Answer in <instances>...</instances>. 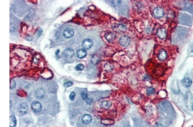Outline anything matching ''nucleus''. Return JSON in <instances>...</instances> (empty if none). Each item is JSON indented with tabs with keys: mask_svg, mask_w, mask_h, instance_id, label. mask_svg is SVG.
<instances>
[{
	"mask_svg": "<svg viewBox=\"0 0 193 127\" xmlns=\"http://www.w3.org/2000/svg\"><path fill=\"white\" fill-rule=\"evenodd\" d=\"M153 14L154 16L156 18H161L164 15V12L162 8L158 7L153 10Z\"/></svg>",
	"mask_w": 193,
	"mask_h": 127,
	"instance_id": "f257e3e1",
	"label": "nucleus"
},
{
	"mask_svg": "<svg viewBox=\"0 0 193 127\" xmlns=\"http://www.w3.org/2000/svg\"><path fill=\"white\" fill-rule=\"evenodd\" d=\"M119 42L120 45L123 47H127L130 45V37L127 36H122L119 39Z\"/></svg>",
	"mask_w": 193,
	"mask_h": 127,
	"instance_id": "f03ea898",
	"label": "nucleus"
},
{
	"mask_svg": "<svg viewBox=\"0 0 193 127\" xmlns=\"http://www.w3.org/2000/svg\"><path fill=\"white\" fill-rule=\"evenodd\" d=\"M113 28L114 31L119 33H125L127 30L126 27L124 26L123 25L120 24H115L113 25Z\"/></svg>",
	"mask_w": 193,
	"mask_h": 127,
	"instance_id": "7ed1b4c3",
	"label": "nucleus"
},
{
	"mask_svg": "<svg viewBox=\"0 0 193 127\" xmlns=\"http://www.w3.org/2000/svg\"><path fill=\"white\" fill-rule=\"evenodd\" d=\"M93 42L91 39H86L83 41L82 47L83 48L86 50L90 49L93 45Z\"/></svg>",
	"mask_w": 193,
	"mask_h": 127,
	"instance_id": "20e7f679",
	"label": "nucleus"
},
{
	"mask_svg": "<svg viewBox=\"0 0 193 127\" xmlns=\"http://www.w3.org/2000/svg\"><path fill=\"white\" fill-rule=\"evenodd\" d=\"M74 34V31L73 29L71 28H67L64 30L63 32V36L65 38L67 39L71 38Z\"/></svg>",
	"mask_w": 193,
	"mask_h": 127,
	"instance_id": "39448f33",
	"label": "nucleus"
},
{
	"mask_svg": "<svg viewBox=\"0 0 193 127\" xmlns=\"http://www.w3.org/2000/svg\"><path fill=\"white\" fill-rule=\"evenodd\" d=\"M32 109L35 112H39L41 110V104L38 101H34L32 104Z\"/></svg>",
	"mask_w": 193,
	"mask_h": 127,
	"instance_id": "423d86ee",
	"label": "nucleus"
},
{
	"mask_svg": "<svg viewBox=\"0 0 193 127\" xmlns=\"http://www.w3.org/2000/svg\"><path fill=\"white\" fill-rule=\"evenodd\" d=\"M18 111L19 112L22 114H25L28 111V106L26 103H22L20 104L18 107Z\"/></svg>",
	"mask_w": 193,
	"mask_h": 127,
	"instance_id": "0eeeda50",
	"label": "nucleus"
},
{
	"mask_svg": "<svg viewBox=\"0 0 193 127\" xmlns=\"http://www.w3.org/2000/svg\"><path fill=\"white\" fill-rule=\"evenodd\" d=\"M112 106V103L109 101H102L100 103V107L104 110H108L110 109Z\"/></svg>",
	"mask_w": 193,
	"mask_h": 127,
	"instance_id": "6e6552de",
	"label": "nucleus"
},
{
	"mask_svg": "<svg viewBox=\"0 0 193 127\" xmlns=\"http://www.w3.org/2000/svg\"><path fill=\"white\" fill-rule=\"evenodd\" d=\"M167 56V54L166 51L163 49L160 50L158 55V59L161 61H163L166 59Z\"/></svg>",
	"mask_w": 193,
	"mask_h": 127,
	"instance_id": "1a4fd4ad",
	"label": "nucleus"
},
{
	"mask_svg": "<svg viewBox=\"0 0 193 127\" xmlns=\"http://www.w3.org/2000/svg\"><path fill=\"white\" fill-rule=\"evenodd\" d=\"M92 121V116L89 114H85L82 118V122L85 125L90 124Z\"/></svg>",
	"mask_w": 193,
	"mask_h": 127,
	"instance_id": "9d476101",
	"label": "nucleus"
},
{
	"mask_svg": "<svg viewBox=\"0 0 193 127\" xmlns=\"http://www.w3.org/2000/svg\"><path fill=\"white\" fill-rule=\"evenodd\" d=\"M64 55L66 57L71 58L74 56V52L73 49L70 48H68L64 51Z\"/></svg>",
	"mask_w": 193,
	"mask_h": 127,
	"instance_id": "9b49d317",
	"label": "nucleus"
},
{
	"mask_svg": "<svg viewBox=\"0 0 193 127\" xmlns=\"http://www.w3.org/2000/svg\"><path fill=\"white\" fill-rule=\"evenodd\" d=\"M87 55V52L86 50L84 48L79 50L77 53V56L80 59H82L85 57Z\"/></svg>",
	"mask_w": 193,
	"mask_h": 127,
	"instance_id": "f8f14e48",
	"label": "nucleus"
},
{
	"mask_svg": "<svg viewBox=\"0 0 193 127\" xmlns=\"http://www.w3.org/2000/svg\"><path fill=\"white\" fill-rule=\"evenodd\" d=\"M157 34L159 38L163 39L166 37V30L164 28H161L159 29L157 31Z\"/></svg>",
	"mask_w": 193,
	"mask_h": 127,
	"instance_id": "ddd939ff",
	"label": "nucleus"
},
{
	"mask_svg": "<svg viewBox=\"0 0 193 127\" xmlns=\"http://www.w3.org/2000/svg\"><path fill=\"white\" fill-rule=\"evenodd\" d=\"M182 84L185 87H188L191 86L192 84V81L190 78H185L182 81Z\"/></svg>",
	"mask_w": 193,
	"mask_h": 127,
	"instance_id": "4468645a",
	"label": "nucleus"
},
{
	"mask_svg": "<svg viewBox=\"0 0 193 127\" xmlns=\"http://www.w3.org/2000/svg\"><path fill=\"white\" fill-rule=\"evenodd\" d=\"M45 91L43 89L39 88L35 91V95L37 98L43 97L45 95Z\"/></svg>",
	"mask_w": 193,
	"mask_h": 127,
	"instance_id": "2eb2a0df",
	"label": "nucleus"
},
{
	"mask_svg": "<svg viewBox=\"0 0 193 127\" xmlns=\"http://www.w3.org/2000/svg\"><path fill=\"white\" fill-rule=\"evenodd\" d=\"M105 38L109 42L113 41L115 38V35L112 32H109L105 35Z\"/></svg>",
	"mask_w": 193,
	"mask_h": 127,
	"instance_id": "dca6fc26",
	"label": "nucleus"
},
{
	"mask_svg": "<svg viewBox=\"0 0 193 127\" xmlns=\"http://www.w3.org/2000/svg\"><path fill=\"white\" fill-rule=\"evenodd\" d=\"M100 58L99 55H93L91 58V62L93 64H96L100 62Z\"/></svg>",
	"mask_w": 193,
	"mask_h": 127,
	"instance_id": "f3484780",
	"label": "nucleus"
},
{
	"mask_svg": "<svg viewBox=\"0 0 193 127\" xmlns=\"http://www.w3.org/2000/svg\"><path fill=\"white\" fill-rule=\"evenodd\" d=\"M16 124V120L15 116L14 115H10V127H15Z\"/></svg>",
	"mask_w": 193,
	"mask_h": 127,
	"instance_id": "a211bd4d",
	"label": "nucleus"
},
{
	"mask_svg": "<svg viewBox=\"0 0 193 127\" xmlns=\"http://www.w3.org/2000/svg\"><path fill=\"white\" fill-rule=\"evenodd\" d=\"M101 122L102 124L103 125L110 126L114 124V121L111 119H104V120H102L101 121Z\"/></svg>",
	"mask_w": 193,
	"mask_h": 127,
	"instance_id": "6ab92c4d",
	"label": "nucleus"
},
{
	"mask_svg": "<svg viewBox=\"0 0 193 127\" xmlns=\"http://www.w3.org/2000/svg\"><path fill=\"white\" fill-rule=\"evenodd\" d=\"M155 92V89L153 87H149L147 89V94L148 96L154 94Z\"/></svg>",
	"mask_w": 193,
	"mask_h": 127,
	"instance_id": "aec40b11",
	"label": "nucleus"
},
{
	"mask_svg": "<svg viewBox=\"0 0 193 127\" xmlns=\"http://www.w3.org/2000/svg\"><path fill=\"white\" fill-rule=\"evenodd\" d=\"M84 69V66L82 64H79L76 66V69L78 71H82Z\"/></svg>",
	"mask_w": 193,
	"mask_h": 127,
	"instance_id": "412c9836",
	"label": "nucleus"
},
{
	"mask_svg": "<svg viewBox=\"0 0 193 127\" xmlns=\"http://www.w3.org/2000/svg\"><path fill=\"white\" fill-rule=\"evenodd\" d=\"M76 96V94L75 92H72L70 93V99L71 100L73 101L75 99V97Z\"/></svg>",
	"mask_w": 193,
	"mask_h": 127,
	"instance_id": "4be33fe9",
	"label": "nucleus"
},
{
	"mask_svg": "<svg viewBox=\"0 0 193 127\" xmlns=\"http://www.w3.org/2000/svg\"><path fill=\"white\" fill-rule=\"evenodd\" d=\"M73 84V83L71 81H68V82L65 83L64 84V86L65 87H70V86H72Z\"/></svg>",
	"mask_w": 193,
	"mask_h": 127,
	"instance_id": "5701e85b",
	"label": "nucleus"
},
{
	"mask_svg": "<svg viewBox=\"0 0 193 127\" xmlns=\"http://www.w3.org/2000/svg\"><path fill=\"white\" fill-rule=\"evenodd\" d=\"M81 95L82 96V98L83 100H86L88 98V95L87 93H85L84 92H82Z\"/></svg>",
	"mask_w": 193,
	"mask_h": 127,
	"instance_id": "b1692460",
	"label": "nucleus"
},
{
	"mask_svg": "<svg viewBox=\"0 0 193 127\" xmlns=\"http://www.w3.org/2000/svg\"><path fill=\"white\" fill-rule=\"evenodd\" d=\"M86 100L87 103L88 104H92V102H93V99H90V98H88Z\"/></svg>",
	"mask_w": 193,
	"mask_h": 127,
	"instance_id": "393cba45",
	"label": "nucleus"
},
{
	"mask_svg": "<svg viewBox=\"0 0 193 127\" xmlns=\"http://www.w3.org/2000/svg\"><path fill=\"white\" fill-rule=\"evenodd\" d=\"M15 26H14V25L12 24H10V31L12 32L14 31V30H15Z\"/></svg>",
	"mask_w": 193,
	"mask_h": 127,
	"instance_id": "a878e982",
	"label": "nucleus"
},
{
	"mask_svg": "<svg viewBox=\"0 0 193 127\" xmlns=\"http://www.w3.org/2000/svg\"><path fill=\"white\" fill-rule=\"evenodd\" d=\"M155 127H163V126L161 124H157Z\"/></svg>",
	"mask_w": 193,
	"mask_h": 127,
	"instance_id": "bb28decb",
	"label": "nucleus"
},
{
	"mask_svg": "<svg viewBox=\"0 0 193 127\" xmlns=\"http://www.w3.org/2000/svg\"><path fill=\"white\" fill-rule=\"evenodd\" d=\"M11 101L10 100V108L11 107Z\"/></svg>",
	"mask_w": 193,
	"mask_h": 127,
	"instance_id": "cd10ccee",
	"label": "nucleus"
}]
</instances>
